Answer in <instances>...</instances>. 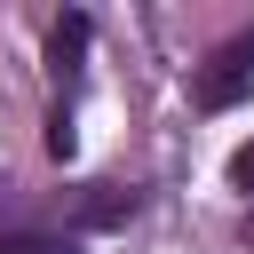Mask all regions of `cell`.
<instances>
[{
    "mask_svg": "<svg viewBox=\"0 0 254 254\" xmlns=\"http://www.w3.org/2000/svg\"><path fill=\"white\" fill-rule=\"evenodd\" d=\"M246 87H254V32L222 40V48L198 64V79H190V103H198V111H230Z\"/></svg>",
    "mask_w": 254,
    "mask_h": 254,
    "instance_id": "obj_1",
    "label": "cell"
},
{
    "mask_svg": "<svg viewBox=\"0 0 254 254\" xmlns=\"http://www.w3.org/2000/svg\"><path fill=\"white\" fill-rule=\"evenodd\" d=\"M79 56H87V16H64L48 32V71L56 79H79Z\"/></svg>",
    "mask_w": 254,
    "mask_h": 254,
    "instance_id": "obj_2",
    "label": "cell"
},
{
    "mask_svg": "<svg viewBox=\"0 0 254 254\" xmlns=\"http://www.w3.org/2000/svg\"><path fill=\"white\" fill-rule=\"evenodd\" d=\"M135 214V190H111V183H95L87 198H79V222H127Z\"/></svg>",
    "mask_w": 254,
    "mask_h": 254,
    "instance_id": "obj_3",
    "label": "cell"
},
{
    "mask_svg": "<svg viewBox=\"0 0 254 254\" xmlns=\"http://www.w3.org/2000/svg\"><path fill=\"white\" fill-rule=\"evenodd\" d=\"M0 254H79V246H71V238H48V230H8Z\"/></svg>",
    "mask_w": 254,
    "mask_h": 254,
    "instance_id": "obj_4",
    "label": "cell"
},
{
    "mask_svg": "<svg viewBox=\"0 0 254 254\" xmlns=\"http://www.w3.org/2000/svg\"><path fill=\"white\" fill-rule=\"evenodd\" d=\"M48 151H56V159H71V119H64V111L48 119Z\"/></svg>",
    "mask_w": 254,
    "mask_h": 254,
    "instance_id": "obj_5",
    "label": "cell"
},
{
    "mask_svg": "<svg viewBox=\"0 0 254 254\" xmlns=\"http://www.w3.org/2000/svg\"><path fill=\"white\" fill-rule=\"evenodd\" d=\"M230 183H238V190H254V143H246V151L230 159Z\"/></svg>",
    "mask_w": 254,
    "mask_h": 254,
    "instance_id": "obj_6",
    "label": "cell"
}]
</instances>
